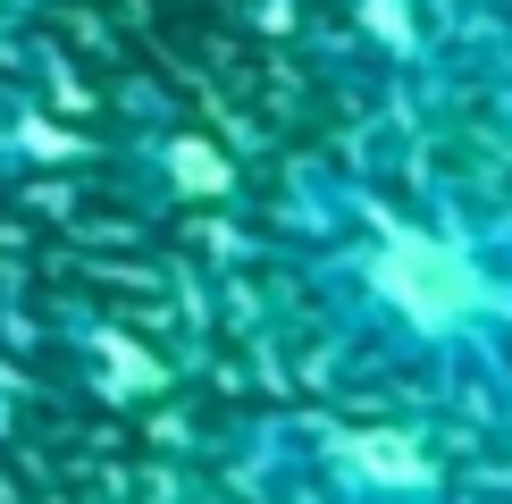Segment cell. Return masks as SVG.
<instances>
[{"label":"cell","mask_w":512,"mask_h":504,"mask_svg":"<svg viewBox=\"0 0 512 504\" xmlns=\"http://www.w3.org/2000/svg\"><path fill=\"white\" fill-rule=\"evenodd\" d=\"M252 504H471V454L429 412H269L236 429Z\"/></svg>","instance_id":"2"},{"label":"cell","mask_w":512,"mask_h":504,"mask_svg":"<svg viewBox=\"0 0 512 504\" xmlns=\"http://www.w3.org/2000/svg\"><path fill=\"white\" fill-rule=\"evenodd\" d=\"M34 17H51V0H0V42H9V34H26Z\"/></svg>","instance_id":"5"},{"label":"cell","mask_w":512,"mask_h":504,"mask_svg":"<svg viewBox=\"0 0 512 504\" xmlns=\"http://www.w3.org/2000/svg\"><path fill=\"white\" fill-rule=\"evenodd\" d=\"M269 286L336 378L454 429H512V202L336 152L286 168Z\"/></svg>","instance_id":"1"},{"label":"cell","mask_w":512,"mask_h":504,"mask_svg":"<svg viewBox=\"0 0 512 504\" xmlns=\"http://www.w3.org/2000/svg\"><path fill=\"white\" fill-rule=\"evenodd\" d=\"M462 101H471L479 126L512 152V0H479L471 59H462Z\"/></svg>","instance_id":"4"},{"label":"cell","mask_w":512,"mask_h":504,"mask_svg":"<svg viewBox=\"0 0 512 504\" xmlns=\"http://www.w3.org/2000/svg\"><path fill=\"white\" fill-rule=\"evenodd\" d=\"M479 0H303V51L370 118L420 126L462 101Z\"/></svg>","instance_id":"3"}]
</instances>
